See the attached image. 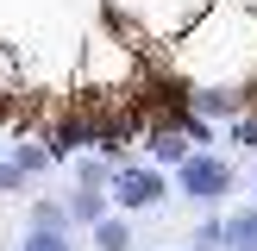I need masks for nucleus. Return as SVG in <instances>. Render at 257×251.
Wrapping results in <instances>:
<instances>
[{
  "instance_id": "obj_1",
  "label": "nucleus",
  "mask_w": 257,
  "mask_h": 251,
  "mask_svg": "<svg viewBox=\"0 0 257 251\" xmlns=\"http://www.w3.org/2000/svg\"><path fill=\"white\" fill-rule=\"evenodd\" d=\"M176 188L188 201H226L232 195V163L213 157V151H195L188 163H176Z\"/></svg>"
},
{
  "instance_id": "obj_2",
  "label": "nucleus",
  "mask_w": 257,
  "mask_h": 251,
  "mask_svg": "<svg viewBox=\"0 0 257 251\" xmlns=\"http://www.w3.org/2000/svg\"><path fill=\"white\" fill-rule=\"evenodd\" d=\"M107 188H113V201H119L125 213H138V207H157L170 182H163L151 163H125V170H113V176H107Z\"/></svg>"
},
{
  "instance_id": "obj_3",
  "label": "nucleus",
  "mask_w": 257,
  "mask_h": 251,
  "mask_svg": "<svg viewBox=\"0 0 257 251\" xmlns=\"http://www.w3.org/2000/svg\"><path fill=\"white\" fill-rule=\"evenodd\" d=\"M220 245H226V251H257V201H251V207H238V213H226Z\"/></svg>"
},
{
  "instance_id": "obj_4",
  "label": "nucleus",
  "mask_w": 257,
  "mask_h": 251,
  "mask_svg": "<svg viewBox=\"0 0 257 251\" xmlns=\"http://www.w3.org/2000/svg\"><path fill=\"white\" fill-rule=\"evenodd\" d=\"M32 170H44V151H38V145H19L7 163H0V188H19Z\"/></svg>"
},
{
  "instance_id": "obj_5",
  "label": "nucleus",
  "mask_w": 257,
  "mask_h": 251,
  "mask_svg": "<svg viewBox=\"0 0 257 251\" xmlns=\"http://www.w3.org/2000/svg\"><path fill=\"white\" fill-rule=\"evenodd\" d=\"M94 245L100 251H125V245H132V226H125L119 213H100V220H94Z\"/></svg>"
},
{
  "instance_id": "obj_6",
  "label": "nucleus",
  "mask_w": 257,
  "mask_h": 251,
  "mask_svg": "<svg viewBox=\"0 0 257 251\" xmlns=\"http://www.w3.org/2000/svg\"><path fill=\"white\" fill-rule=\"evenodd\" d=\"M19 251H75V245H69V232H63V226H38V220H32V232H25Z\"/></svg>"
},
{
  "instance_id": "obj_7",
  "label": "nucleus",
  "mask_w": 257,
  "mask_h": 251,
  "mask_svg": "<svg viewBox=\"0 0 257 251\" xmlns=\"http://www.w3.org/2000/svg\"><path fill=\"white\" fill-rule=\"evenodd\" d=\"M32 220H38V226H63V207H57V201H44V207H38Z\"/></svg>"
}]
</instances>
